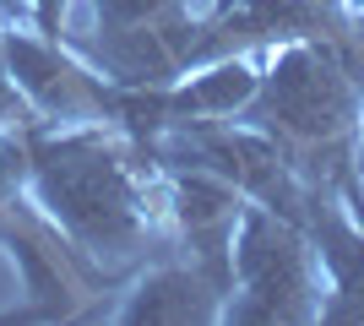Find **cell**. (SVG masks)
I'll return each instance as SVG.
<instances>
[{
  "label": "cell",
  "mask_w": 364,
  "mask_h": 326,
  "mask_svg": "<svg viewBox=\"0 0 364 326\" xmlns=\"http://www.w3.org/2000/svg\"><path fill=\"white\" fill-rule=\"evenodd\" d=\"M234 294L240 299H228V321H310V315H321L310 245L289 223H277V212H267V207L240 212Z\"/></svg>",
  "instance_id": "3"
},
{
  "label": "cell",
  "mask_w": 364,
  "mask_h": 326,
  "mask_svg": "<svg viewBox=\"0 0 364 326\" xmlns=\"http://www.w3.org/2000/svg\"><path fill=\"white\" fill-rule=\"evenodd\" d=\"M267 82V104L250 114V120H267L272 131L294 141H332L353 125V109H359V77L353 65L332 49L316 44H294L272 60V77Z\"/></svg>",
  "instance_id": "4"
},
{
  "label": "cell",
  "mask_w": 364,
  "mask_h": 326,
  "mask_svg": "<svg viewBox=\"0 0 364 326\" xmlns=\"http://www.w3.org/2000/svg\"><path fill=\"white\" fill-rule=\"evenodd\" d=\"M223 0H92V33L60 44L120 87H168L207 60Z\"/></svg>",
  "instance_id": "2"
},
{
  "label": "cell",
  "mask_w": 364,
  "mask_h": 326,
  "mask_svg": "<svg viewBox=\"0 0 364 326\" xmlns=\"http://www.w3.org/2000/svg\"><path fill=\"white\" fill-rule=\"evenodd\" d=\"M234 266L228 261H191V266H158L136 283L125 299L120 321H218L228 315Z\"/></svg>",
  "instance_id": "5"
},
{
  "label": "cell",
  "mask_w": 364,
  "mask_h": 326,
  "mask_svg": "<svg viewBox=\"0 0 364 326\" xmlns=\"http://www.w3.org/2000/svg\"><path fill=\"white\" fill-rule=\"evenodd\" d=\"M16 147L44 212L87 261L131 266L152 245L158 217H168V196L152 190V169L136 147L98 125L28 120Z\"/></svg>",
  "instance_id": "1"
}]
</instances>
